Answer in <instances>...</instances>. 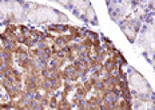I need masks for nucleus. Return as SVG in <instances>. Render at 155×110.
I'll list each match as a JSON object with an SVG mask.
<instances>
[{
	"label": "nucleus",
	"instance_id": "5",
	"mask_svg": "<svg viewBox=\"0 0 155 110\" xmlns=\"http://www.w3.org/2000/svg\"><path fill=\"white\" fill-rule=\"evenodd\" d=\"M146 110H155V98L153 99V101H150V102L147 103Z\"/></svg>",
	"mask_w": 155,
	"mask_h": 110
},
{
	"label": "nucleus",
	"instance_id": "2",
	"mask_svg": "<svg viewBox=\"0 0 155 110\" xmlns=\"http://www.w3.org/2000/svg\"><path fill=\"white\" fill-rule=\"evenodd\" d=\"M142 24H143V20H140L139 18H137L134 14L127 16V18H123L120 22H119V26H120L122 31L124 32L127 39L130 42H132V43L137 40L138 35H139V31L142 28Z\"/></svg>",
	"mask_w": 155,
	"mask_h": 110
},
{
	"label": "nucleus",
	"instance_id": "1",
	"mask_svg": "<svg viewBox=\"0 0 155 110\" xmlns=\"http://www.w3.org/2000/svg\"><path fill=\"white\" fill-rule=\"evenodd\" d=\"M128 86L132 93V98L140 99L146 103L155 98V93L148 85V82L132 67L128 69Z\"/></svg>",
	"mask_w": 155,
	"mask_h": 110
},
{
	"label": "nucleus",
	"instance_id": "4",
	"mask_svg": "<svg viewBox=\"0 0 155 110\" xmlns=\"http://www.w3.org/2000/svg\"><path fill=\"white\" fill-rule=\"evenodd\" d=\"M134 99V105H132V108H134V110H146L147 108V103L140 101V99H137V98H132Z\"/></svg>",
	"mask_w": 155,
	"mask_h": 110
},
{
	"label": "nucleus",
	"instance_id": "3",
	"mask_svg": "<svg viewBox=\"0 0 155 110\" xmlns=\"http://www.w3.org/2000/svg\"><path fill=\"white\" fill-rule=\"evenodd\" d=\"M80 75H82V71L79 70V67H78V64L75 62L70 63L68 66H66V69L62 71V77H63L64 79L70 81V82L78 81Z\"/></svg>",
	"mask_w": 155,
	"mask_h": 110
}]
</instances>
